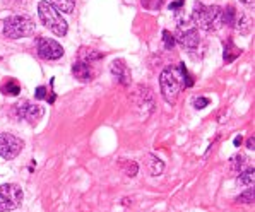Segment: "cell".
<instances>
[{"label": "cell", "instance_id": "1", "mask_svg": "<svg viewBox=\"0 0 255 212\" xmlns=\"http://www.w3.org/2000/svg\"><path fill=\"white\" fill-rule=\"evenodd\" d=\"M183 70L185 65H170L159 76V88H161V96L168 105H175L178 100V94L185 88L183 84Z\"/></svg>", "mask_w": 255, "mask_h": 212}, {"label": "cell", "instance_id": "2", "mask_svg": "<svg viewBox=\"0 0 255 212\" xmlns=\"http://www.w3.org/2000/svg\"><path fill=\"white\" fill-rule=\"evenodd\" d=\"M190 21L194 27L202 31H218L223 26V9L219 5H206L202 2L194 3Z\"/></svg>", "mask_w": 255, "mask_h": 212}, {"label": "cell", "instance_id": "3", "mask_svg": "<svg viewBox=\"0 0 255 212\" xmlns=\"http://www.w3.org/2000/svg\"><path fill=\"white\" fill-rule=\"evenodd\" d=\"M36 31V24L29 15H10V17L3 19L2 33L9 40H19V38H27L34 34Z\"/></svg>", "mask_w": 255, "mask_h": 212}, {"label": "cell", "instance_id": "4", "mask_svg": "<svg viewBox=\"0 0 255 212\" xmlns=\"http://www.w3.org/2000/svg\"><path fill=\"white\" fill-rule=\"evenodd\" d=\"M38 15H40V21L45 24V27H48L53 34H57V36H60V38L67 34V31H69L67 21H65V19L62 17V14L58 12L53 5H50L46 0L38 3Z\"/></svg>", "mask_w": 255, "mask_h": 212}, {"label": "cell", "instance_id": "5", "mask_svg": "<svg viewBox=\"0 0 255 212\" xmlns=\"http://www.w3.org/2000/svg\"><path fill=\"white\" fill-rule=\"evenodd\" d=\"M24 194H22L21 187L14 185V183H5L0 187V212H9L14 211L21 206Z\"/></svg>", "mask_w": 255, "mask_h": 212}, {"label": "cell", "instance_id": "6", "mask_svg": "<svg viewBox=\"0 0 255 212\" xmlns=\"http://www.w3.org/2000/svg\"><path fill=\"white\" fill-rule=\"evenodd\" d=\"M45 115V108L36 103L22 100L14 105V116L17 120H27L31 125H36Z\"/></svg>", "mask_w": 255, "mask_h": 212}, {"label": "cell", "instance_id": "7", "mask_svg": "<svg viewBox=\"0 0 255 212\" xmlns=\"http://www.w3.org/2000/svg\"><path fill=\"white\" fill-rule=\"evenodd\" d=\"M22 147H24V142L19 137L7 132H0V156L5 161L14 159L22 151Z\"/></svg>", "mask_w": 255, "mask_h": 212}, {"label": "cell", "instance_id": "8", "mask_svg": "<svg viewBox=\"0 0 255 212\" xmlns=\"http://www.w3.org/2000/svg\"><path fill=\"white\" fill-rule=\"evenodd\" d=\"M176 41L182 46L183 50H187L188 53L195 52V50L201 46V34H199L197 27H180L178 33H176Z\"/></svg>", "mask_w": 255, "mask_h": 212}, {"label": "cell", "instance_id": "9", "mask_svg": "<svg viewBox=\"0 0 255 212\" xmlns=\"http://www.w3.org/2000/svg\"><path fill=\"white\" fill-rule=\"evenodd\" d=\"M36 50L38 55L45 60H58L60 57H64V48L60 43H57L52 38H38L36 41Z\"/></svg>", "mask_w": 255, "mask_h": 212}, {"label": "cell", "instance_id": "10", "mask_svg": "<svg viewBox=\"0 0 255 212\" xmlns=\"http://www.w3.org/2000/svg\"><path fill=\"white\" fill-rule=\"evenodd\" d=\"M110 70H112L113 77H115L122 86L130 84V70H128V67L125 65L124 60H113L112 65H110Z\"/></svg>", "mask_w": 255, "mask_h": 212}, {"label": "cell", "instance_id": "11", "mask_svg": "<svg viewBox=\"0 0 255 212\" xmlns=\"http://www.w3.org/2000/svg\"><path fill=\"white\" fill-rule=\"evenodd\" d=\"M134 103L137 106V109L149 108V111H152V108H154V101H152L151 89L142 88V86H140V88H137L135 96H134Z\"/></svg>", "mask_w": 255, "mask_h": 212}, {"label": "cell", "instance_id": "12", "mask_svg": "<svg viewBox=\"0 0 255 212\" xmlns=\"http://www.w3.org/2000/svg\"><path fill=\"white\" fill-rule=\"evenodd\" d=\"M72 74H74V77L81 82L93 81V69H91V64H88V62H82V60L76 62V64L72 65Z\"/></svg>", "mask_w": 255, "mask_h": 212}, {"label": "cell", "instance_id": "13", "mask_svg": "<svg viewBox=\"0 0 255 212\" xmlns=\"http://www.w3.org/2000/svg\"><path fill=\"white\" fill-rule=\"evenodd\" d=\"M233 27L240 34H249L250 29H252V22H250L249 15H247L245 12H238V10H237V17H235Z\"/></svg>", "mask_w": 255, "mask_h": 212}, {"label": "cell", "instance_id": "14", "mask_svg": "<svg viewBox=\"0 0 255 212\" xmlns=\"http://www.w3.org/2000/svg\"><path fill=\"white\" fill-rule=\"evenodd\" d=\"M249 158H247L245 154H237V156H233V158L230 159V170L233 171V173H242V171H245V170H249Z\"/></svg>", "mask_w": 255, "mask_h": 212}, {"label": "cell", "instance_id": "15", "mask_svg": "<svg viewBox=\"0 0 255 212\" xmlns=\"http://www.w3.org/2000/svg\"><path fill=\"white\" fill-rule=\"evenodd\" d=\"M50 5H53L58 12L64 14H70L76 7V0H46Z\"/></svg>", "mask_w": 255, "mask_h": 212}, {"label": "cell", "instance_id": "16", "mask_svg": "<svg viewBox=\"0 0 255 212\" xmlns=\"http://www.w3.org/2000/svg\"><path fill=\"white\" fill-rule=\"evenodd\" d=\"M0 91L3 94H7V96H17V94L21 93V86H19V82L15 79H7L0 86Z\"/></svg>", "mask_w": 255, "mask_h": 212}, {"label": "cell", "instance_id": "17", "mask_svg": "<svg viewBox=\"0 0 255 212\" xmlns=\"http://www.w3.org/2000/svg\"><path fill=\"white\" fill-rule=\"evenodd\" d=\"M147 168H149V173H151L152 176H159L163 173V168H164V164H163V161L159 159V158H156V156H152V154H149L147 156Z\"/></svg>", "mask_w": 255, "mask_h": 212}, {"label": "cell", "instance_id": "18", "mask_svg": "<svg viewBox=\"0 0 255 212\" xmlns=\"http://www.w3.org/2000/svg\"><path fill=\"white\" fill-rule=\"evenodd\" d=\"M238 175H240V176L237 178L238 185H242V187H254V180H255V171H254V168H249V170L238 173Z\"/></svg>", "mask_w": 255, "mask_h": 212}, {"label": "cell", "instance_id": "19", "mask_svg": "<svg viewBox=\"0 0 255 212\" xmlns=\"http://www.w3.org/2000/svg\"><path fill=\"white\" fill-rule=\"evenodd\" d=\"M238 55H240V48H237V46H235V43L231 40L226 41L225 43V60L226 62H233Z\"/></svg>", "mask_w": 255, "mask_h": 212}, {"label": "cell", "instance_id": "20", "mask_svg": "<svg viewBox=\"0 0 255 212\" xmlns=\"http://www.w3.org/2000/svg\"><path fill=\"white\" fill-rule=\"evenodd\" d=\"M79 57H81V60H82V62H88V64H91L93 60H98V58H101V53H96L94 50H86V48H82V50H81V53H79Z\"/></svg>", "mask_w": 255, "mask_h": 212}, {"label": "cell", "instance_id": "21", "mask_svg": "<svg viewBox=\"0 0 255 212\" xmlns=\"http://www.w3.org/2000/svg\"><path fill=\"white\" fill-rule=\"evenodd\" d=\"M254 197H255L254 188H252V187H249L245 192H243V194L238 195V197H237V202H238V204H254Z\"/></svg>", "mask_w": 255, "mask_h": 212}, {"label": "cell", "instance_id": "22", "mask_svg": "<svg viewBox=\"0 0 255 212\" xmlns=\"http://www.w3.org/2000/svg\"><path fill=\"white\" fill-rule=\"evenodd\" d=\"M122 168H125V173H127V176H135L137 170H139L134 161H130V163H128V161H125V159L122 161Z\"/></svg>", "mask_w": 255, "mask_h": 212}, {"label": "cell", "instance_id": "23", "mask_svg": "<svg viewBox=\"0 0 255 212\" xmlns=\"http://www.w3.org/2000/svg\"><path fill=\"white\" fill-rule=\"evenodd\" d=\"M163 40H164V48L166 50H171L175 46V36L170 33V31H163Z\"/></svg>", "mask_w": 255, "mask_h": 212}, {"label": "cell", "instance_id": "24", "mask_svg": "<svg viewBox=\"0 0 255 212\" xmlns=\"http://www.w3.org/2000/svg\"><path fill=\"white\" fill-rule=\"evenodd\" d=\"M207 105H209V100H207V98H195V100H194V106L197 109L206 108Z\"/></svg>", "mask_w": 255, "mask_h": 212}, {"label": "cell", "instance_id": "25", "mask_svg": "<svg viewBox=\"0 0 255 212\" xmlns=\"http://www.w3.org/2000/svg\"><path fill=\"white\" fill-rule=\"evenodd\" d=\"M36 100H48V94H46V88L45 86H40V88L36 89Z\"/></svg>", "mask_w": 255, "mask_h": 212}, {"label": "cell", "instance_id": "26", "mask_svg": "<svg viewBox=\"0 0 255 212\" xmlns=\"http://www.w3.org/2000/svg\"><path fill=\"white\" fill-rule=\"evenodd\" d=\"M247 147L255 149V139H254V137H249V140H247Z\"/></svg>", "mask_w": 255, "mask_h": 212}, {"label": "cell", "instance_id": "27", "mask_svg": "<svg viewBox=\"0 0 255 212\" xmlns=\"http://www.w3.org/2000/svg\"><path fill=\"white\" fill-rule=\"evenodd\" d=\"M240 2H243V3H245V5H249V7H252L255 0H240Z\"/></svg>", "mask_w": 255, "mask_h": 212}, {"label": "cell", "instance_id": "28", "mask_svg": "<svg viewBox=\"0 0 255 212\" xmlns=\"http://www.w3.org/2000/svg\"><path fill=\"white\" fill-rule=\"evenodd\" d=\"M240 144H242V137H237V139H235V146H240Z\"/></svg>", "mask_w": 255, "mask_h": 212}]
</instances>
